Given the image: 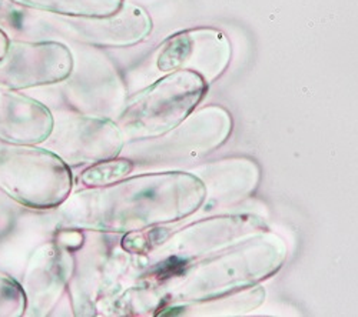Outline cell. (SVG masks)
Instances as JSON below:
<instances>
[{
	"label": "cell",
	"mask_w": 358,
	"mask_h": 317,
	"mask_svg": "<svg viewBox=\"0 0 358 317\" xmlns=\"http://www.w3.org/2000/svg\"><path fill=\"white\" fill-rule=\"evenodd\" d=\"M228 60V47L212 32H186L170 39L159 56L160 69L192 67L203 75H218Z\"/></svg>",
	"instance_id": "cell-1"
}]
</instances>
